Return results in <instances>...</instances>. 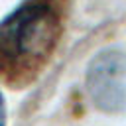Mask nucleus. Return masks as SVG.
I'll list each match as a JSON object with an SVG mask.
<instances>
[{"instance_id":"f257e3e1","label":"nucleus","mask_w":126,"mask_h":126,"mask_svg":"<svg viewBox=\"0 0 126 126\" xmlns=\"http://www.w3.org/2000/svg\"><path fill=\"white\" fill-rule=\"evenodd\" d=\"M57 39V16L51 0H26L0 22V53L14 61L47 55Z\"/></svg>"},{"instance_id":"f03ea898","label":"nucleus","mask_w":126,"mask_h":126,"mask_svg":"<svg viewBox=\"0 0 126 126\" xmlns=\"http://www.w3.org/2000/svg\"><path fill=\"white\" fill-rule=\"evenodd\" d=\"M85 89L91 102L106 114L126 112V49L104 47L89 63Z\"/></svg>"},{"instance_id":"7ed1b4c3","label":"nucleus","mask_w":126,"mask_h":126,"mask_svg":"<svg viewBox=\"0 0 126 126\" xmlns=\"http://www.w3.org/2000/svg\"><path fill=\"white\" fill-rule=\"evenodd\" d=\"M0 126H6V102L2 91H0Z\"/></svg>"}]
</instances>
